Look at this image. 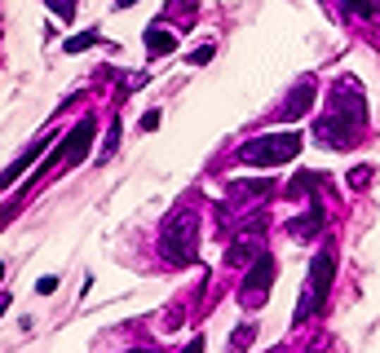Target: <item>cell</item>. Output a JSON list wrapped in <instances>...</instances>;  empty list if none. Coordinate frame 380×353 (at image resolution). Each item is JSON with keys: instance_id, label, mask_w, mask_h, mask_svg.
Listing matches in <instances>:
<instances>
[{"instance_id": "6da1fadb", "label": "cell", "mask_w": 380, "mask_h": 353, "mask_svg": "<svg viewBox=\"0 0 380 353\" xmlns=\"http://www.w3.org/2000/svg\"><path fill=\"white\" fill-rule=\"evenodd\" d=\"M367 93L354 75H341L332 84V97H327V111L314 120V142L327 150H350L358 146V137L367 132Z\"/></svg>"}, {"instance_id": "7a4b0ae2", "label": "cell", "mask_w": 380, "mask_h": 353, "mask_svg": "<svg viewBox=\"0 0 380 353\" xmlns=\"http://www.w3.org/2000/svg\"><path fill=\"white\" fill-rule=\"evenodd\" d=\"M195 252H200V212H190V208L168 212V221L159 225V256L173 270H181V265L195 261Z\"/></svg>"}, {"instance_id": "3957f363", "label": "cell", "mask_w": 380, "mask_h": 353, "mask_svg": "<svg viewBox=\"0 0 380 353\" xmlns=\"http://www.w3.org/2000/svg\"><path fill=\"white\" fill-rule=\"evenodd\" d=\"M301 132H266V137H252L239 146V163H257V168H278V163H292L301 155Z\"/></svg>"}, {"instance_id": "277c9868", "label": "cell", "mask_w": 380, "mask_h": 353, "mask_svg": "<svg viewBox=\"0 0 380 353\" xmlns=\"http://www.w3.org/2000/svg\"><path fill=\"white\" fill-rule=\"evenodd\" d=\"M332 278H336V256L332 252H319V256L309 261V274H305V296L296 300V323L309 314H319L327 305V296H332Z\"/></svg>"}, {"instance_id": "5b68a950", "label": "cell", "mask_w": 380, "mask_h": 353, "mask_svg": "<svg viewBox=\"0 0 380 353\" xmlns=\"http://www.w3.org/2000/svg\"><path fill=\"white\" fill-rule=\"evenodd\" d=\"M274 274H278L274 256H270V252H261V256L252 261V270H247V278H243V292H239V300H243L247 309H257L261 300L270 296V287H274Z\"/></svg>"}, {"instance_id": "8992f818", "label": "cell", "mask_w": 380, "mask_h": 353, "mask_svg": "<svg viewBox=\"0 0 380 353\" xmlns=\"http://www.w3.org/2000/svg\"><path fill=\"white\" fill-rule=\"evenodd\" d=\"M314 89H319V84H314V75H301V80H296L292 93L283 97V106H278V120H283V124H296L301 115H309V106H314Z\"/></svg>"}, {"instance_id": "52a82bcc", "label": "cell", "mask_w": 380, "mask_h": 353, "mask_svg": "<svg viewBox=\"0 0 380 353\" xmlns=\"http://www.w3.org/2000/svg\"><path fill=\"white\" fill-rule=\"evenodd\" d=\"M89 142H93V115H85V120L67 132V142H62V150H58V163H62V168L80 163V159L89 155Z\"/></svg>"}, {"instance_id": "ba28073f", "label": "cell", "mask_w": 380, "mask_h": 353, "mask_svg": "<svg viewBox=\"0 0 380 353\" xmlns=\"http://www.w3.org/2000/svg\"><path fill=\"white\" fill-rule=\"evenodd\" d=\"M323 225H327L323 204H309V212H305V216H296V221L288 225V234H292V239H314V234H319Z\"/></svg>"}, {"instance_id": "9c48e42d", "label": "cell", "mask_w": 380, "mask_h": 353, "mask_svg": "<svg viewBox=\"0 0 380 353\" xmlns=\"http://www.w3.org/2000/svg\"><path fill=\"white\" fill-rule=\"evenodd\" d=\"M173 49H177V36H173L164 23L146 27V54H159V58H164V54H173Z\"/></svg>"}, {"instance_id": "30bf717a", "label": "cell", "mask_w": 380, "mask_h": 353, "mask_svg": "<svg viewBox=\"0 0 380 353\" xmlns=\"http://www.w3.org/2000/svg\"><path fill=\"white\" fill-rule=\"evenodd\" d=\"M323 186H327V173H296L292 186H288V194L301 199V194H314V190H323Z\"/></svg>"}, {"instance_id": "8fae6325", "label": "cell", "mask_w": 380, "mask_h": 353, "mask_svg": "<svg viewBox=\"0 0 380 353\" xmlns=\"http://www.w3.org/2000/svg\"><path fill=\"white\" fill-rule=\"evenodd\" d=\"M257 256H261L257 239H239V243L226 247V265H247V261H257Z\"/></svg>"}, {"instance_id": "7c38bea8", "label": "cell", "mask_w": 380, "mask_h": 353, "mask_svg": "<svg viewBox=\"0 0 380 353\" xmlns=\"http://www.w3.org/2000/svg\"><path fill=\"white\" fill-rule=\"evenodd\" d=\"M235 199H252V194H270V177H257V181H235L230 186Z\"/></svg>"}, {"instance_id": "4fadbf2b", "label": "cell", "mask_w": 380, "mask_h": 353, "mask_svg": "<svg viewBox=\"0 0 380 353\" xmlns=\"http://www.w3.org/2000/svg\"><path fill=\"white\" fill-rule=\"evenodd\" d=\"M257 340V323H243L235 335H230V353H247V345Z\"/></svg>"}, {"instance_id": "5bb4252c", "label": "cell", "mask_w": 380, "mask_h": 353, "mask_svg": "<svg viewBox=\"0 0 380 353\" xmlns=\"http://www.w3.org/2000/svg\"><path fill=\"white\" fill-rule=\"evenodd\" d=\"M93 44H102V36H97V31H89V36H71L62 49H67V54H85V49H93Z\"/></svg>"}, {"instance_id": "9a60e30c", "label": "cell", "mask_w": 380, "mask_h": 353, "mask_svg": "<svg viewBox=\"0 0 380 353\" xmlns=\"http://www.w3.org/2000/svg\"><path fill=\"white\" fill-rule=\"evenodd\" d=\"M120 137H124V124L115 120V124H111V132H106V142H102V159H111V155H115V146H120Z\"/></svg>"}, {"instance_id": "2e32d148", "label": "cell", "mask_w": 380, "mask_h": 353, "mask_svg": "<svg viewBox=\"0 0 380 353\" xmlns=\"http://www.w3.org/2000/svg\"><path fill=\"white\" fill-rule=\"evenodd\" d=\"M44 5L54 9V13H58L62 23H71V18H75V0H44Z\"/></svg>"}, {"instance_id": "e0dca14e", "label": "cell", "mask_w": 380, "mask_h": 353, "mask_svg": "<svg viewBox=\"0 0 380 353\" xmlns=\"http://www.w3.org/2000/svg\"><path fill=\"white\" fill-rule=\"evenodd\" d=\"M345 9H350L354 18H372V9H376V5H372V0H345Z\"/></svg>"}, {"instance_id": "ac0fdd59", "label": "cell", "mask_w": 380, "mask_h": 353, "mask_svg": "<svg viewBox=\"0 0 380 353\" xmlns=\"http://www.w3.org/2000/svg\"><path fill=\"white\" fill-rule=\"evenodd\" d=\"M367 181H372V168H367V163H358L354 173H350V186H354V190H362Z\"/></svg>"}, {"instance_id": "d6986e66", "label": "cell", "mask_w": 380, "mask_h": 353, "mask_svg": "<svg viewBox=\"0 0 380 353\" xmlns=\"http://www.w3.org/2000/svg\"><path fill=\"white\" fill-rule=\"evenodd\" d=\"M208 62H212V44H204V49L190 54V66H208Z\"/></svg>"}, {"instance_id": "ffe728a7", "label": "cell", "mask_w": 380, "mask_h": 353, "mask_svg": "<svg viewBox=\"0 0 380 353\" xmlns=\"http://www.w3.org/2000/svg\"><path fill=\"white\" fill-rule=\"evenodd\" d=\"M36 292H40V296H49V292H58V278H54V274H44V278L36 283Z\"/></svg>"}, {"instance_id": "44dd1931", "label": "cell", "mask_w": 380, "mask_h": 353, "mask_svg": "<svg viewBox=\"0 0 380 353\" xmlns=\"http://www.w3.org/2000/svg\"><path fill=\"white\" fill-rule=\"evenodd\" d=\"M142 128H146V132L159 128V111H146V115H142Z\"/></svg>"}, {"instance_id": "7402d4cb", "label": "cell", "mask_w": 380, "mask_h": 353, "mask_svg": "<svg viewBox=\"0 0 380 353\" xmlns=\"http://www.w3.org/2000/svg\"><path fill=\"white\" fill-rule=\"evenodd\" d=\"M181 353H204V335H195V340H190L186 349H181Z\"/></svg>"}, {"instance_id": "603a6c76", "label": "cell", "mask_w": 380, "mask_h": 353, "mask_svg": "<svg viewBox=\"0 0 380 353\" xmlns=\"http://www.w3.org/2000/svg\"><path fill=\"white\" fill-rule=\"evenodd\" d=\"M137 5V0H115V9H133Z\"/></svg>"}, {"instance_id": "cb8c5ba5", "label": "cell", "mask_w": 380, "mask_h": 353, "mask_svg": "<svg viewBox=\"0 0 380 353\" xmlns=\"http://www.w3.org/2000/svg\"><path fill=\"white\" fill-rule=\"evenodd\" d=\"M133 353H155V349H133Z\"/></svg>"}, {"instance_id": "d4e9b609", "label": "cell", "mask_w": 380, "mask_h": 353, "mask_svg": "<svg viewBox=\"0 0 380 353\" xmlns=\"http://www.w3.org/2000/svg\"><path fill=\"white\" fill-rule=\"evenodd\" d=\"M270 353H288V349H270Z\"/></svg>"}]
</instances>
